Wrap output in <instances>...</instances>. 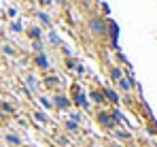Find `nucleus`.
Masks as SVG:
<instances>
[{"mask_svg": "<svg viewBox=\"0 0 157 147\" xmlns=\"http://www.w3.org/2000/svg\"><path fill=\"white\" fill-rule=\"evenodd\" d=\"M32 64H34L38 71H43V73H49V71H51V62H49L47 53H34V55H32Z\"/></svg>", "mask_w": 157, "mask_h": 147, "instance_id": "obj_7", "label": "nucleus"}, {"mask_svg": "<svg viewBox=\"0 0 157 147\" xmlns=\"http://www.w3.org/2000/svg\"><path fill=\"white\" fill-rule=\"evenodd\" d=\"M89 147H102V145H89Z\"/></svg>", "mask_w": 157, "mask_h": 147, "instance_id": "obj_35", "label": "nucleus"}, {"mask_svg": "<svg viewBox=\"0 0 157 147\" xmlns=\"http://www.w3.org/2000/svg\"><path fill=\"white\" fill-rule=\"evenodd\" d=\"M34 19L38 22L40 28H51V26H53L51 15H49L47 11H43V9H34Z\"/></svg>", "mask_w": 157, "mask_h": 147, "instance_id": "obj_10", "label": "nucleus"}, {"mask_svg": "<svg viewBox=\"0 0 157 147\" xmlns=\"http://www.w3.org/2000/svg\"><path fill=\"white\" fill-rule=\"evenodd\" d=\"M64 66H66V71H70V73H75L78 66V60L75 58V55H66L64 58Z\"/></svg>", "mask_w": 157, "mask_h": 147, "instance_id": "obj_21", "label": "nucleus"}, {"mask_svg": "<svg viewBox=\"0 0 157 147\" xmlns=\"http://www.w3.org/2000/svg\"><path fill=\"white\" fill-rule=\"evenodd\" d=\"M96 122H98V126L102 128V130H106V132H110V130H115L117 128V122H115V117H113V113H110V109H104V107H100L98 111H96Z\"/></svg>", "mask_w": 157, "mask_h": 147, "instance_id": "obj_3", "label": "nucleus"}, {"mask_svg": "<svg viewBox=\"0 0 157 147\" xmlns=\"http://www.w3.org/2000/svg\"><path fill=\"white\" fill-rule=\"evenodd\" d=\"M68 120H72V122L81 124V122H83V115H81V111H78V109H75V111L70 109V111H68Z\"/></svg>", "mask_w": 157, "mask_h": 147, "instance_id": "obj_26", "label": "nucleus"}, {"mask_svg": "<svg viewBox=\"0 0 157 147\" xmlns=\"http://www.w3.org/2000/svg\"><path fill=\"white\" fill-rule=\"evenodd\" d=\"M43 85H45V90L62 92V79H59L55 73H45V77H43Z\"/></svg>", "mask_w": 157, "mask_h": 147, "instance_id": "obj_6", "label": "nucleus"}, {"mask_svg": "<svg viewBox=\"0 0 157 147\" xmlns=\"http://www.w3.org/2000/svg\"><path fill=\"white\" fill-rule=\"evenodd\" d=\"M4 141H6V145H11V147H19V145H24L21 137H19V134H15V132H4Z\"/></svg>", "mask_w": 157, "mask_h": 147, "instance_id": "obj_17", "label": "nucleus"}, {"mask_svg": "<svg viewBox=\"0 0 157 147\" xmlns=\"http://www.w3.org/2000/svg\"><path fill=\"white\" fill-rule=\"evenodd\" d=\"M123 75H125V73H123V68H121L119 64H110V66H108V77H110L113 83H117Z\"/></svg>", "mask_w": 157, "mask_h": 147, "instance_id": "obj_15", "label": "nucleus"}, {"mask_svg": "<svg viewBox=\"0 0 157 147\" xmlns=\"http://www.w3.org/2000/svg\"><path fill=\"white\" fill-rule=\"evenodd\" d=\"M59 51H62V53H64V58H66V55H72V49L68 47V45H66V43H62V45H59Z\"/></svg>", "mask_w": 157, "mask_h": 147, "instance_id": "obj_29", "label": "nucleus"}, {"mask_svg": "<svg viewBox=\"0 0 157 147\" xmlns=\"http://www.w3.org/2000/svg\"><path fill=\"white\" fill-rule=\"evenodd\" d=\"M34 2H36L40 9H47V6H53V2H55V0H34Z\"/></svg>", "mask_w": 157, "mask_h": 147, "instance_id": "obj_28", "label": "nucleus"}, {"mask_svg": "<svg viewBox=\"0 0 157 147\" xmlns=\"http://www.w3.org/2000/svg\"><path fill=\"white\" fill-rule=\"evenodd\" d=\"M9 30H11V32H19V34H21V32H24V24H21L19 19H11V22H9Z\"/></svg>", "mask_w": 157, "mask_h": 147, "instance_id": "obj_23", "label": "nucleus"}, {"mask_svg": "<svg viewBox=\"0 0 157 147\" xmlns=\"http://www.w3.org/2000/svg\"><path fill=\"white\" fill-rule=\"evenodd\" d=\"M32 117H34V122H38V124H47V122H49L47 113H43V111H34Z\"/></svg>", "mask_w": 157, "mask_h": 147, "instance_id": "obj_24", "label": "nucleus"}, {"mask_svg": "<svg viewBox=\"0 0 157 147\" xmlns=\"http://www.w3.org/2000/svg\"><path fill=\"white\" fill-rule=\"evenodd\" d=\"M26 90L28 92H32V90H36V85H38V79H36V75L34 73H26Z\"/></svg>", "mask_w": 157, "mask_h": 147, "instance_id": "obj_19", "label": "nucleus"}, {"mask_svg": "<svg viewBox=\"0 0 157 147\" xmlns=\"http://www.w3.org/2000/svg\"><path fill=\"white\" fill-rule=\"evenodd\" d=\"M43 41H45V45H49V47L57 49L64 41L59 39V34H57V30H53V28H47L45 30V36H43Z\"/></svg>", "mask_w": 157, "mask_h": 147, "instance_id": "obj_9", "label": "nucleus"}, {"mask_svg": "<svg viewBox=\"0 0 157 147\" xmlns=\"http://www.w3.org/2000/svg\"><path fill=\"white\" fill-rule=\"evenodd\" d=\"M24 34H26L30 41H43V36H45V28H40V26L36 24H30L28 28H24Z\"/></svg>", "mask_w": 157, "mask_h": 147, "instance_id": "obj_8", "label": "nucleus"}, {"mask_svg": "<svg viewBox=\"0 0 157 147\" xmlns=\"http://www.w3.org/2000/svg\"><path fill=\"white\" fill-rule=\"evenodd\" d=\"M78 2H81V4L87 9V6H91V4H94V2H98V0H78Z\"/></svg>", "mask_w": 157, "mask_h": 147, "instance_id": "obj_33", "label": "nucleus"}, {"mask_svg": "<svg viewBox=\"0 0 157 147\" xmlns=\"http://www.w3.org/2000/svg\"><path fill=\"white\" fill-rule=\"evenodd\" d=\"M19 147H32V145H19Z\"/></svg>", "mask_w": 157, "mask_h": 147, "instance_id": "obj_36", "label": "nucleus"}, {"mask_svg": "<svg viewBox=\"0 0 157 147\" xmlns=\"http://www.w3.org/2000/svg\"><path fill=\"white\" fill-rule=\"evenodd\" d=\"M70 102H72V107L78 109V111H89L91 109V102H89V98H87V92L78 85L77 81L75 83H70Z\"/></svg>", "mask_w": 157, "mask_h": 147, "instance_id": "obj_2", "label": "nucleus"}, {"mask_svg": "<svg viewBox=\"0 0 157 147\" xmlns=\"http://www.w3.org/2000/svg\"><path fill=\"white\" fill-rule=\"evenodd\" d=\"M0 53L9 55V58H17V55H19L17 47H13V45H11V43H6V41H2V43H0Z\"/></svg>", "mask_w": 157, "mask_h": 147, "instance_id": "obj_16", "label": "nucleus"}, {"mask_svg": "<svg viewBox=\"0 0 157 147\" xmlns=\"http://www.w3.org/2000/svg\"><path fill=\"white\" fill-rule=\"evenodd\" d=\"M108 147H123L121 143H117V141H113V143H108Z\"/></svg>", "mask_w": 157, "mask_h": 147, "instance_id": "obj_34", "label": "nucleus"}, {"mask_svg": "<svg viewBox=\"0 0 157 147\" xmlns=\"http://www.w3.org/2000/svg\"><path fill=\"white\" fill-rule=\"evenodd\" d=\"M55 143H57V145H70V139H68V137H64V134H57V137H55Z\"/></svg>", "mask_w": 157, "mask_h": 147, "instance_id": "obj_27", "label": "nucleus"}, {"mask_svg": "<svg viewBox=\"0 0 157 147\" xmlns=\"http://www.w3.org/2000/svg\"><path fill=\"white\" fill-rule=\"evenodd\" d=\"M85 28H87V32H89L94 39H106V17L104 15L91 13V15L85 19Z\"/></svg>", "mask_w": 157, "mask_h": 147, "instance_id": "obj_1", "label": "nucleus"}, {"mask_svg": "<svg viewBox=\"0 0 157 147\" xmlns=\"http://www.w3.org/2000/svg\"><path fill=\"white\" fill-rule=\"evenodd\" d=\"M100 9H102V15H106V17H110V6H108L106 2H100Z\"/></svg>", "mask_w": 157, "mask_h": 147, "instance_id": "obj_30", "label": "nucleus"}, {"mask_svg": "<svg viewBox=\"0 0 157 147\" xmlns=\"http://www.w3.org/2000/svg\"><path fill=\"white\" fill-rule=\"evenodd\" d=\"M117 88H119L123 94H130L134 88H138V90H140V85L136 83V79H130V77H125V75H123V77L117 81Z\"/></svg>", "mask_w": 157, "mask_h": 147, "instance_id": "obj_11", "label": "nucleus"}, {"mask_svg": "<svg viewBox=\"0 0 157 147\" xmlns=\"http://www.w3.org/2000/svg\"><path fill=\"white\" fill-rule=\"evenodd\" d=\"M51 104L55 111H70L72 109V102H70V96L62 90V92H53L51 96Z\"/></svg>", "mask_w": 157, "mask_h": 147, "instance_id": "obj_5", "label": "nucleus"}, {"mask_svg": "<svg viewBox=\"0 0 157 147\" xmlns=\"http://www.w3.org/2000/svg\"><path fill=\"white\" fill-rule=\"evenodd\" d=\"M55 2H59L62 9H68V6H70V0H55Z\"/></svg>", "mask_w": 157, "mask_h": 147, "instance_id": "obj_32", "label": "nucleus"}, {"mask_svg": "<svg viewBox=\"0 0 157 147\" xmlns=\"http://www.w3.org/2000/svg\"><path fill=\"white\" fill-rule=\"evenodd\" d=\"M102 90V94H104V100L106 102H110L113 107H117L119 102H121V96L117 94V90H113L110 85H104V88H100Z\"/></svg>", "mask_w": 157, "mask_h": 147, "instance_id": "obj_12", "label": "nucleus"}, {"mask_svg": "<svg viewBox=\"0 0 157 147\" xmlns=\"http://www.w3.org/2000/svg\"><path fill=\"white\" fill-rule=\"evenodd\" d=\"M0 113H2V115H15V113H17V109H15L11 102L0 100Z\"/></svg>", "mask_w": 157, "mask_h": 147, "instance_id": "obj_20", "label": "nucleus"}, {"mask_svg": "<svg viewBox=\"0 0 157 147\" xmlns=\"http://www.w3.org/2000/svg\"><path fill=\"white\" fill-rule=\"evenodd\" d=\"M64 130L68 132V134H77L78 130H81V124H77V122H72V120H64Z\"/></svg>", "mask_w": 157, "mask_h": 147, "instance_id": "obj_18", "label": "nucleus"}, {"mask_svg": "<svg viewBox=\"0 0 157 147\" xmlns=\"http://www.w3.org/2000/svg\"><path fill=\"white\" fill-rule=\"evenodd\" d=\"M110 134H113V139H115V141H121V143L132 141V132H130V130H125L123 126H117L115 130H110Z\"/></svg>", "mask_w": 157, "mask_h": 147, "instance_id": "obj_13", "label": "nucleus"}, {"mask_svg": "<svg viewBox=\"0 0 157 147\" xmlns=\"http://www.w3.org/2000/svg\"><path fill=\"white\" fill-rule=\"evenodd\" d=\"M106 39L110 47L119 51V24L113 17H106Z\"/></svg>", "mask_w": 157, "mask_h": 147, "instance_id": "obj_4", "label": "nucleus"}, {"mask_svg": "<svg viewBox=\"0 0 157 147\" xmlns=\"http://www.w3.org/2000/svg\"><path fill=\"white\" fill-rule=\"evenodd\" d=\"M30 45H32V51L34 53H45V41H30Z\"/></svg>", "mask_w": 157, "mask_h": 147, "instance_id": "obj_22", "label": "nucleus"}, {"mask_svg": "<svg viewBox=\"0 0 157 147\" xmlns=\"http://www.w3.org/2000/svg\"><path fill=\"white\" fill-rule=\"evenodd\" d=\"M0 30H2V26H0Z\"/></svg>", "mask_w": 157, "mask_h": 147, "instance_id": "obj_37", "label": "nucleus"}, {"mask_svg": "<svg viewBox=\"0 0 157 147\" xmlns=\"http://www.w3.org/2000/svg\"><path fill=\"white\" fill-rule=\"evenodd\" d=\"M6 15H9L11 19H15V15H17V6H9V9H6Z\"/></svg>", "mask_w": 157, "mask_h": 147, "instance_id": "obj_31", "label": "nucleus"}, {"mask_svg": "<svg viewBox=\"0 0 157 147\" xmlns=\"http://www.w3.org/2000/svg\"><path fill=\"white\" fill-rule=\"evenodd\" d=\"M87 98H89L91 102H96L98 107H102V104L106 102L104 94H102V90H100V88H91V90H89V94H87Z\"/></svg>", "mask_w": 157, "mask_h": 147, "instance_id": "obj_14", "label": "nucleus"}, {"mask_svg": "<svg viewBox=\"0 0 157 147\" xmlns=\"http://www.w3.org/2000/svg\"><path fill=\"white\" fill-rule=\"evenodd\" d=\"M36 100H38V102L43 104V109H47V111H51V109H53V104H51V98H49V96H43V94H40V96L36 98Z\"/></svg>", "mask_w": 157, "mask_h": 147, "instance_id": "obj_25", "label": "nucleus"}]
</instances>
